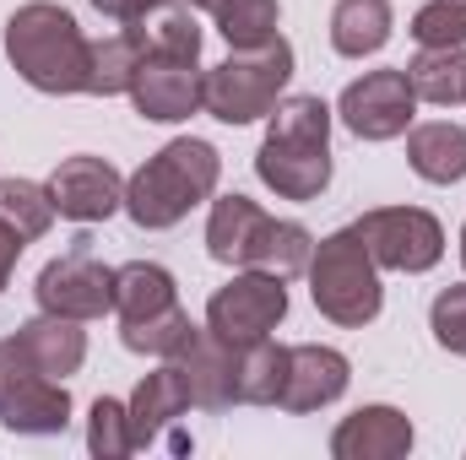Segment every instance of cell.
<instances>
[{"label":"cell","instance_id":"1","mask_svg":"<svg viewBox=\"0 0 466 460\" xmlns=\"http://www.w3.org/2000/svg\"><path fill=\"white\" fill-rule=\"evenodd\" d=\"M255 174L282 201H315L331 185V109L309 93L282 98L271 109V130L260 141Z\"/></svg>","mask_w":466,"mask_h":460},{"label":"cell","instance_id":"2","mask_svg":"<svg viewBox=\"0 0 466 460\" xmlns=\"http://www.w3.org/2000/svg\"><path fill=\"white\" fill-rule=\"evenodd\" d=\"M5 60L16 65V76L38 93H87V65H93V44L82 38L76 16L66 5L33 0L16 5L5 22Z\"/></svg>","mask_w":466,"mask_h":460},{"label":"cell","instance_id":"3","mask_svg":"<svg viewBox=\"0 0 466 460\" xmlns=\"http://www.w3.org/2000/svg\"><path fill=\"white\" fill-rule=\"evenodd\" d=\"M218 174H223V157L212 141H196V135H179L168 141L157 157H147L130 185H125V212L136 228H174L190 217V206H201L212 190H218Z\"/></svg>","mask_w":466,"mask_h":460},{"label":"cell","instance_id":"4","mask_svg":"<svg viewBox=\"0 0 466 460\" xmlns=\"http://www.w3.org/2000/svg\"><path fill=\"white\" fill-rule=\"evenodd\" d=\"M207 249L223 265H249V271H271V276H299L309 271L315 238L299 223H277L266 217L249 195H223L212 201V223H207Z\"/></svg>","mask_w":466,"mask_h":460},{"label":"cell","instance_id":"5","mask_svg":"<svg viewBox=\"0 0 466 460\" xmlns=\"http://www.w3.org/2000/svg\"><path fill=\"white\" fill-rule=\"evenodd\" d=\"M293 76V44L277 33L266 44H249V49H233L223 65L207 71V87H201V109L223 125H249V119L271 115L282 104V87Z\"/></svg>","mask_w":466,"mask_h":460},{"label":"cell","instance_id":"6","mask_svg":"<svg viewBox=\"0 0 466 460\" xmlns=\"http://www.w3.org/2000/svg\"><path fill=\"white\" fill-rule=\"evenodd\" d=\"M309 293H315V309L337 325H369L385 304L380 293V265L369 255V244L352 228L331 233L315 244L309 255Z\"/></svg>","mask_w":466,"mask_h":460},{"label":"cell","instance_id":"7","mask_svg":"<svg viewBox=\"0 0 466 460\" xmlns=\"http://www.w3.org/2000/svg\"><path fill=\"white\" fill-rule=\"evenodd\" d=\"M0 423L11 434H66L71 423V390L60 379H49L44 368L27 363V352L11 342H0Z\"/></svg>","mask_w":466,"mask_h":460},{"label":"cell","instance_id":"8","mask_svg":"<svg viewBox=\"0 0 466 460\" xmlns=\"http://www.w3.org/2000/svg\"><path fill=\"white\" fill-rule=\"evenodd\" d=\"M352 233L369 244L374 265L407 271V276L434 271L440 255H445V228H440L429 212H418V206H380V212H363V217L352 223Z\"/></svg>","mask_w":466,"mask_h":460},{"label":"cell","instance_id":"9","mask_svg":"<svg viewBox=\"0 0 466 460\" xmlns=\"http://www.w3.org/2000/svg\"><path fill=\"white\" fill-rule=\"evenodd\" d=\"M38 309L49 315H71V320H98L115 309V271L93 255V238L82 233L60 260H49L38 271Z\"/></svg>","mask_w":466,"mask_h":460},{"label":"cell","instance_id":"10","mask_svg":"<svg viewBox=\"0 0 466 460\" xmlns=\"http://www.w3.org/2000/svg\"><path fill=\"white\" fill-rule=\"evenodd\" d=\"M282 315H288V287H282V276L244 265V276H233L228 287L212 293V304H207V331H218V336L233 342V346L260 342V336H271V331L282 325Z\"/></svg>","mask_w":466,"mask_h":460},{"label":"cell","instance_id":"11","mask_svg":"<svg viewBox=\"0 0 466 460\" xmlns=\"http://www.w3.org/2000/svg\"><path fill=\"white\" fill-rule=\"evenodd\" d=\"M412 109H418V93H412L407 71H369V76L352 82L342 93V104H337L342 125L358 141H396V135H407Z\"/></svg>","mask_w":466,"mask_h":460},{"label":"cell","instance_id":"12","mask_svg":"<svg viewBox=\"0 0 466 460\" xmlns=\"http://www.w3.org/2000/svg\"><path fill=\"white\" fill-rule=\"evenodd\" d=\"M201 65L196 60H174V55H141L136 76H130V104L141 119H157V125H174V119H190L201 109Z\"/></svg>","mask_w":466,"mask_h":460},{"label":"cell","instance_id":"13","mask_svg":"<svg viewBox=\"0 0 466 460\" xmlns=\"http://www.w3.org/2000/svg\"><path fill=\"white\" fill-rule=\"evenodd\" d=\"M49 201L71 223H104L125 206V179L109 157H66L49 179Z\"/></svg>","mask_w":466,"mask_h":460},{"label":"cell","instance_id":"14","mask_svg":"<svg viewBox=\"0 0 466 460\" xmlns=\"http://www.w3.org/2000/svg\"><path fill=\"white\" fill-rule=\"evenodd\" d=\"M233 363H238V346L223 342L218 331H190L185 336V346L174 352V368L185 374L190 406H201V412L238 406V395H233Z\"/></svg>","mask_w":466,"mask_h":460},{"label":"cell","instance_id":"15","mask_svg":"<svg viewBox=\"0 0 466 460\" xmlns=\"http://www.w3.org/2000/svg\"><path fill=\"white\" fill-rule=\"evenodd\" d=\"M348 390V357L337 346H288V379L277 406L282 412H320Z\"/></svg>","mask_w":466,"mask_h":460},{"label":"cell","instance_id":"16","mask_svg":"<svg viewBox=\"0 0 466 460\" xmlns=\"http://www.w3.org/2000/svg\"><path fill=\"white\" fill-rule=\"evenodd\" d=\"M407 450H412V423L396 406H358L331 434L337 460H401Z\"/></svg>","mask_w":466,"mask_h":460},{"label":"cell","instance_id":"17","mask_svg":"<svg viewBox=\"0 0 466 460\" xmlns=\"http://www.w3.org/2000/svg\"><path fill=\"white\" fill-rule=\"evenodd\" d=\"M16 346H22V352H27V363H33V368H44L49 379L76 374V368H82V357H87L82 320H71V315H49V309L16 331Z\"/></svg>","mask_w":466,"mask_h":460},{"label":"cell","instance_id":"18","mask_svg":"<svg viewBox=\"0 0 466 460\" xmlns=\"http://www.w3.org/2000/svg\"><path fill=\"white\" fill-rule=\"evenodd\" d=\"M190 412V390H185V374L174 363H163L157 374H147L130 395V434H136V450L152 445L163 428H174V417Z\"/></svg>","mask_w":466,"mask_h":460},{"label":"cell","instance_id":"19","mask_svg":"<svg viewBox=\"0 0 466 460\" xmlns=\"http://www.w3.org/2000/svg\"><path fill=\"white\" fill-rule=\"evenodd\" d=\"M115 309L119 325H141V320H157L168 309H179V293H174V276L152 260H130L115 271Z\"/></svg>","mask_w":466,"mask_h":460},{"label":"cell","instance_id":"20","mask_svg":"<svg viewBox=\"0 0 466 460\" xmlns=\"http://www.w3.org/2000/svg\"><path fill=\"white\" fill-rule=\"evenodd\" d=\"M407 163L429 185H456V179H466V130L451 125V119H434V125L407 130Z\"/></svg>","mask_w":466,"mask_h":460},{"label":"cell","instance_id":"21","mask_svg":"<svg viewBox=\"0 0 466 460\" xmlns=\"http://www.w3.org/2000/svg\"><path fill=\"white\" fill-rule=\"evenodd\" d=\"M147 55H174V60H201V27L190 16V0H157L141 22H125Z\"/></svg>","mask_w":466,"mask_h":460},{"label":"cell","instance_id":"22","mask_svg":"<svg viewBox=\"0 0 466 460\" xmlns=\"http://www.w3.org/2000/svg\"><path fill=\"white\" fill-rule=\"evenodd\" d=\"M282 379H288V346H277L271 336L238 342V363H233V395H238V406H277Z\"/></svg>","mask_w":466,"mask_h":460},{"label":"cell","instance_id":"23","mask_svg":"<svg viewBox=\"0 0 466 460\" xmlns=\"http://www.w3.org/2000/svg\"><path fill=\"white\" fill-rule=\"evenodd\" d=\"M385 38H390V0H337V11H331L337 55H348V60L380 55Z\"/></svg>","mask_w":466,"mask_h":460},{"label":"cell","instance_id":"24","mask_svg":"<svg viewBox=\"0 0 466 460\" xmlns=\"http://www.w3.org/2000/svg\"><path fill=\"white\" fill-rule=\"evenodd\" d=\"M407 82L423 104H466V55L461 49H418Z\"/></svg>","mask_w":466,"mask_h":460},{"label":"cell","instance_id":"25","mask_svg":"<svg viewBox=\"0 0 466 460\" xmlns=\"http://www.w3.org/2000/svg\"><path fill=\"white\" fill-rule=\"evenodd\" d=\"M141 38L125 27L115 38H98L93 44V65H87V93L93 98H115V93H130V76H136V65H141Z\"/></svg>","mask_w":466,"mask_h":460},{"label":"cell","instance_id":"26","mask_svg":"<svg viewBox=\"0 0 466 460\" xmlns=\"http://www.w3.org/2000/svg\"><path fill=\"white\" fill-rule=\"evenodd\" d=\"M190 5L218 16V27H223V38L233 49L277 38V0H190Z\"/></svg>","mask_w":466,"mask_h":460},{"label":"cell","instance_id":"27","mask_svg":"<svg viewBox=\"0 0 466 460\" xmlns=\"http://www.w3.org/2000/svg\"><path fill=\"white\" fill-rule=\"evenodd\" d=\"M0 217L22 233L27 244L44 238L55 223V201H49V185H33V179H0Z\"/></svg>","mask_w":466,"mask_h":460},{"label":"cell","instance_id":"28","mask_svg":"<svg viewBox=\"0 0 466 460\" xmlns=\"http://www.w3.org/2000/svg\"><path fill=\"white\" fill-rule=\"evenodd\" d=\"M87 450L98 460H119L136 450V434H130V406H119L109 395L93 401V417H87Z\"/></svg>","mask_w":466,"mask_h":460},{"label":"cell","instance_id":"29","mask_svg":"<svg viewBox=\"0 0 466 460\" xmlns=\"http://www.w3.org/2000/svg\"><path fill=\"white\" fill-rule=\"evenodd\" d=\"M412 38L423 49H461L466 44V0H429L412 16Z\"/></svg>","mask_w":466,"mask_h":460},{"label":"cell","instance_id":"30","mask_svg":"<svg viewBox=\"0 0 466 460\" xmlns=\"http://www.w3.org/2000/svg\"><path fill=\"white\" fill-rule=\"evenodd\" d=\"M190 331H196L190 315H185V309H168V315H157V320L125 325V346H130V352H147V357H174Z\"/></svg>","mask_w":466,"mask_h":460},{"label":"cell","instance_id":"31","mask_svg":"<svg viewBox=\"0 0 466 460\" xmlns=\"http://www.w3.org/2000/svg\"><path fill=\"white\" fill-rule=\"evenodd\" d=\"M429 325H434V342L445 352L466 357V287H445L429 309Z\"/></svg>","mask_w":466,"mask_h":460},{"label":"cell","instance_id":"32","mask_svg":"<svg viewBox=\"0 0 466 460\" xmlns=\"http://www.w3.org/2000/svg\"><path fill=\"white\" fill-rule=\"evenodd\" d=\"M22 233L11 228L5 217H0V293H5V282H11V271H16V255H22Z\"/></svg>","mask_w":466,"mask_h":460},{"label":"cell","instance_id":"33","mask_svg":"<svg viewBox=\"0 0 466 460\" xmlns=\"http://www.w3.org/2000/svg\"><path fill=\"white\" fill-rule=\"evenodd\" d=\"M93 5H98L104 16H115V22H141L157 0H93Z\"/></svg>","mask_w":466,"mask_h":460},{"label":"cell","instance_id":"34","mask_svg":"<svg viewBox=\"0 0 466 460\" xmlns=\"http://www.w3.org/2000/svg\"><path fill=\"white\" fill-rule=\"evenodd\" d=\"M461 265H466V228H461Z\"/></svg>","mask_w":466,"mask_h":460}]
</instances>
